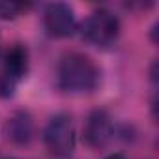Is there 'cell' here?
Returning <instances> with one entry per match:
<instances>
[{"label":"cell","instance_id":"cell-1","mask_svg":"<svg viewBox=\"0 0 159 159\" xmlns=\"http://www.w3.org/2000/svg\"><path fill=\"white\" fill-rule=\"evenodd\" d=\"M99 84V67L83 52H66L58 64V86L64 92H92Z\"/></svg>","mask_w":159,"mask_h":159},{"label":"cell","instance_id":"cell-2","mask_svg":"<svg viewBox=\"0 0 159 159\" xmlns=\"http://www.w3.org/2000/svg\"><path fill=\"white\" fill-rule=\"evenodd\" d=\"M43 142L51 155L58 159L69 157L77 144V135L71 116L66 112L54 114L43 129Z\"/></svg>","mask_w":159,"mask_h":159},{"label":"cell","instance_id":"cell-3","mask_svg":"<svg viewBox=\"0 0 159 159\" xmlns=\"http://www.w3.org/2000/svg\"><path fill=\"white\" fill-rule=\"evenodd\" d=\"M120 19L105 8L94 10L83 23V39L96 47H109L120 36Z\"/></svg>","mask_w":159,"mask_h":159},{"label":"cell","instance_id":"cell-4","mask_svg":"<svg viewBox=\"0 0 159 159\" xmlns=\"http://www.w3.org/2000/svg\"><path fill=\"white\" fill-rule=\"evenodd\" d=\"M43 26L52 38H69L77 32V17L71 6L64 2L49 4L43 11Z\"/></svg>","mask_w":159,"mask_h":159},{"label":"cell","instance_id":"cell-5","mask_svg":"<svg viewBox=\"0 0 159 159\" xmlns=\"http://www.w3.org/2000/svg\"><path fill=\"white\" fill-rule=\"evenodd\" d=\"M112 135H114V127H112V120H111L109 112L103 109L92 111L88 114L84 129H83V139H84L86 146H90L92 150H101L109 144Z\"/></svg>","mask_w":159,"mask_h":159},{"label":"cell","instance_id":"cell-6","mask_svg":"<svg viewBox=\"0 0 159 159\" xmlns=\"http://www.w3.org/2000/svg\"><path fill=\"white\" fill-rule=\"evenodd\" d=\"M4 135H6L8 142H11L13 146H26V144H30V140L34 139L32 116L26 111L13 112L8 118L6 125H4Z\"/></svg>","mask_w":159,"mask_h":159},{"label":"cell","instance_id":"cell-7","mask_svg":"<svg viewBox=\"0 0 159 159\" xmlns=\"http://www.w3.org/2000/svg\"><path fill=\"white\" fill-rule=\"evenodd\" d=\"M28 73V51L25 45L15 43L11 45L2 58V75L11 81H21Z\"/></svg>","mask_w":159,"mask_h":159},{"label":"cell","instance_id":"cell-8","mask_svg":"<svg viewBox=\"0 0 159 159\" xmlns=\"http://www.w3.org/2000/svg\"><path fill=\"white\" fill-rule=\"evenodd\" d=\"M32 8V4L26 2H13V0H0V19L2 21H13L26 13Z\"/></svg>","mask_w":159,"mask_h":159},{"label":"cell","instance_id":"cell-9","mask_svg":"<svg viewBox=\"0 0 159 159\" xmlns=\"http://www.w3.org/2000/svg\"><path fill=\"white\" fill-rule=\"evenodd\" d=\"M15 81H11V79L4 77L2 73H0V98H10L13 96V90H15Z\"/></svg>","mask_w":159,"mask_h":159},{"label":"cell","instance_id":"cell-10","mask_svg":"<svg viewBox=\"0 0 159 159\" xmlns=\"http://www.w3.org/2000/svg\"><path fill=\"white\" fill-rule=\"evenodd\" d=\"M105 159H127V155H124V153L116 152V153H111V155H107Z\"/></svg>","mask_w":159,"mask_h":159}]
</instances>
